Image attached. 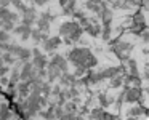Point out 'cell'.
Returning a JSON list of instances; mask_svg holds the SVG:
<instances>
[{"instance_id":"obj_1","label":"cell","mask_w":149,"mask_h":120,"mask_svg":"<svg viewBox=\"0 0 149 120\" xmlns=\"http://www.w3.org/2000/svg\"><path fill=\"white\" fill-rule=\"evenodd\" d=\"M69 62H72L74 66H82L88 71V69H93L96 67L98 64V59L93 53L90 51L88 48H74L69 51L68 55Z\"/></svg>"},{"instance_id":"obj_2","label":"cell","mask_w":149,"mask_h":120,"mask_svg":"<svg viewBox=\"0 0 149 120\" xmlns=\"http://www.w3.org/2000/svg\"><path fill=\"white\" fill-rule=\"evenodd\" d=\"M132 43H127V42H117L116 46L112 48V51L116 53L117 56H119V59H128V55L130 51H132Z\"/></svg>"},{"instance_id":"obj_3","label":"cell","mask_w":149,"mask_h":120,"mask_svg":"<svg viewBox=\"0 0 149 120\" xmlns=\"http://www.w3.org/2000/svg\"><path fill=\"white\" fill-rule=\"evenodd\" d=\"M63 43L61 40V35H56V37H48L47 40H43V50H45L47 53H52L55 51L56 48H58L59 45Z\"/></svg>"},{"instance_id":"obj_4","label":"cell","mask_w":149,"mask_h":120,"mask_svg":"<svg viewBox=\"0 0 149 120\" xmlns=\"http://www.w3.org/2000/svg\"><path fill=\"white\" fill-rule=\"evenodd\" d=\"M127 103L133 104V103H138L139 98H141V90L138 87H133V88H127L125 90V94H123Z\"/></svg>"},{"instance_id":"obj_5","label":"cell","mask_w":149,"mask_h":120,"mask_svg":"<svg viewBox=\"0 0 149 120\" xmlns=\"http://www.w3.org/2000/svg\"><path fill=\"white\" fill-rule=\"evenodd\" d=\"M79 26H80L79 21H68V23H63L61 26H59V35H61V37H68L69 34H71L72 31H75Z\"/></svg>"},{"instance_id":"obj_6","label":"cell","mask_w":149,"mask_h":120,"mask_svg":"<svg viewBox=\"0 0 149 120\" xmlns=\"http://www.w3.org/2000/svg\"><path fill=\"white\" fill-rule=\"evenodd\" d=\"M101 24H98V21L96 19H91L90 21V24H88L87 27H84V32H87L90 37H98L101 34Z\"/></svg>"},{"instance_id":"obj_7","label":"cell","mask_w":149,"mask_h":120,"mask_svg":"<svg viewBox=\"0 0 149 120\" xmlns=\"http://www.w3.org/2000/svg\"><path fill=\"white\" fill-rule=\"evenodd\" d=\"M32 71H34V64L32 61L27 59L23 64V67L19 69V80H29V77L32 75Z\"/></svg>"},{"instance_id":"obj_8","label":"cell","mask_w":149,"mask_h":120,"mask_svg":"<svg viewBox=\"0 0 149 120\" xmlns=\"http://www.w3.org/2000/svg\"><path fill=\"white\" fill-rule=\"evenodd\" d=\"M122 72H123V67L119 66V67H107V69H104V71H101L98 75H100V78L103 80V78H112L114 75L122 74Z\"/></svg>"},{"instance_id":"obj_9","label":"cell","mask_w":149,"mask_h":120,"mask_svg":"<svg viewBox=\"0 0 149 120\" xmlns=\"http://www.w3.org/2000/svg\"><path fill=\"white\" fill-rule=\"evenodd\" d=\"M32 64L36 69H45L47 64H48V59H47L45 55L40 51V53H37V55L32 56Z\"/></svg>"},{"instance_id":"obj_10","label":"cell","mask_w":149,"mask_h":120,"mask_svg":"<svg viewBox=\"0 0 149 120\" xmlns=\"http://www.w3.org/2000/svg\"><path fill=\"white\" fill-rule=\"evenodd\" d=\"M45 69H47V77H48V82H50V83H52V82H55V80H58L59 75L63 74V72L59 71L58 67H56V66L50 64V62L47 64V67H45Z\"/></svg>"},{"instance_id":"obj_11","label":"cell","mask_w":149,"mask_h":120,"mask_svg":"<svg viewBox=\"0 0 149 120\" xmlns=\"http://www.w3.org/2000/svg\"><path fill=\"white\" fill-rule=\"evenodd\" d=\"M50 64L56 66V67H58L61 72H68V66L69 64H68V61H66L61 55H55V56H53L52 61H50Z\"/></svg>"},{"instance_id":"obj_12","label":"cell","mask_w":149,"mask_h":120,"mask_svg":"<svg viewBox=\"0 0 149 120\" xmlns=\"http://www.w3.org/2000/svg\"><path fill=\"white\" fill-rule=\"evenodd\" d=\"M0 21H18V15L8 10V7H0Z\"/></svg>"},{"instance_id":"obj_13","label":"cell","mask_w":149,"mask_h":120,"mask_svg":"<svg viewBox=\"0 0 149 120\" xmlns=\"http://www.w3.org/2000/svg\"><path fill=\"white\" fill-rule=\"evenodd\" d=\"M16 88H18V91H19V96L21 98L29 96V93H31V83L27 80H21L19 83H16Z\"/></svg>"},{"instance_id":"obj_14","label":"cell","mask_w":149,"mask_h":120,"mask_svg":"<svg viewBox=\"0 0 149 120\" xmlns=\"http://www.w3.org/2000/svg\"><path fill=\"white\" fill-rule=\"evenodd\" d=\"M31 39H32L36 43H39V42H43V40L48 39V34H47V32H42L40 29H37V27H36V29L31 31Z\"/></svg>"},{"instance_id":"obj_15","label":"cell","mask_w":149,"mask_h":120,"mask_svg":"<svg viewBox=\"0 0 149 120\" xmlns=\"http://www.w3.org/2000/svg\"><path fill=\"white\" fill-rule=\"evenodd\" d=\"M90 119L93 120H107V112L103 109V107H96L90 112Z\"/></svg>"},{"instance_id":"obj_16","label":"cell","mask_w":149,"mask_h":120,"mask_svg":"<svg viewBox=\"0 0 149 120\" xmlns=\"http://www.w3.org/2000/svg\"><path fill=\"white\" fill-rule=\"evenodd\" d=\"M50 23H52V21H48V19H45V18H40V16H39V19H37V29H40L42 32H47V34H48V31H50Z\"/></svg>"},{"instance_id":"obj_17","label":"cell","mask_w":149,"mask_h":120,"mask_svg":"<svg viewBox=\"0 0 149 120\" xmlns=\"http://www.w3.org/2000/svg\"><path fill=\"white\" fill-rule=\"evenodd\" d=\"M11 117H13V114H11L10 107L5 104H0V120H8Z\"/></svg>"},{"instance_id":"obj_18","label":"cell","mask_w":149,"mask_h":120,"mask_svg":"<svg viewBox=\"0 0 149 120\" xmlns=\"http://www.w3.org/2000/svg\"><path fill=\"white\" fill-rule=\"evenodd\" d=\"M82 34H84V27H82V26H79L77 29H75V31H72V32L69 34L68 37L72 40V42H79V40L82 39Z\"/></svg>"},{"instance_id":"obj_19","label":"cell","mask_w":149,"mask_h":120,"mask_svg":"<svg viewBox=\"0 0 149 120\" xmlns=\"http://www.w3.org/2000/svg\"><path fill=\"white\" fill-rule=\"evenodd\" d=\"M123 85V75L122 74H117L111 78V87L112 88H120Z\"/></svg>"},{"instance_id":"obj_20","label":"cell","mask_w":149,"mask_h":120,"mask_svg":"<svg viewBox=\"0 0 149 120\" xmlns=\"http://www.w3.org/2000/svg\"><path fill=\"white\" fill-rule=\"evenodd\" d=\"M75 11V0H69L68 3L63 7V13L64 15H72Z\"/></svg>"},{"instance_id":"obj_21","label":"cell","mask_w":149,"mask_h":120,"mask_svg":"<svg viewBox=\"0 0 149 120\" xmlns=\"http://www.w3.org/2000/svg\"><path fill=\"white\" fill-rule=\"evenodd\" d=\"M141 114H146V107L143 106H136L130 110V119H135V117H139Z\"/></svg>"},{"instance_id":"obj_22","label":"cell","mask_w":149,"mask_h":120,"mask_svg":"<svg viewBox=\"0 0 149 120\" xmlns=\"http://www.w3.org/2000/svg\"><path fill=\"white\" fill-rule=\"evenodd\" d=\"M40 94L45 96V98H48L50 94H52V87H50V83L42 82V85H40Z\"/></svg>"},{"instance_id":"obj_23","label":"cell","mask_w":149,"mask_h":120,"mask_svg":"<svg viewBox=\"0 0 149 120\" xmlns=\"http://www.w3.org/2000/svg\"><path fill=\"white\" fill-rule=\"evenodd\" d=\"M75 110H77V104H75V101H66L64 103V112L74 114Z\"/></svg>"},{"instance_id":"obj_24","label":"cell","mask_w":149,"mask_h":120,"mask_svg":"<svg viewBox=\"0 0 149 120\" xmlns=\"http://www.w3.org/2000/svg\"><path fill=\"white\" fill-rule=\"evenodd\" d=\"M31 29H32V26H27V24H23V23H21L19 26L13 27V32L18 34V35H21L23 32H26V31H31Z\"/></svg>"},{"instance_id":"obj_25","label":"cell","mask_w":149,"mask_h":120,"mask_svg":"<svg viewBox=\"0 0 149 120\" xmlns=\"http://www.w3.org/2000/svg\"><path fill=\"white\" fill-rule=\"evenodd\" d=\"M13 21H0V29H3L7 31V32H10V31H13Z\"/></svg>"},{"instance_id":"obj_26","label":"cell","mask_w":149,"mask_h":120,"mask_svg":"<svg viewBox=\"0 0 149 120\" xmlns=\"http://www.w3.org/2000/svg\"><path fill=\"white\" fill-rule=\"evenodd\" d=\"M128 67H130V74L132 75H139L138 74V66H136L135 59H128Z\"/></svg>"},{"instance_id":"obj_27","label":"cell","mask_w":149,"mask_h":120,"mask_svg":"<svg viewBox=\"0 0 149 120\" xmlns=\"http://www.w3.org/2000/svg\"><path fill=\"white\" fill-rule=\"evenodd\" d=\"M2 59H3L5 62H8V64H13V62H15V56L11 55L10 51L5 53V55H2Z\"/></svg>"},{"instance_id":"obj_28","label":"cell","mask_w":149,"mask_h":120,"mask_svg":"<svg viewBox=\"0 0 149 120\" xmlns=\"http://www.w3.org/2000/svg\"><path fill=\"white\" fill-rule=\"evenodd\" d=\"M85 72H87V69H85V67H82V66H75V72H74L75 77H84Z\"/></svg>"},{"instance_id":"obj_29","label":"cell","mask_w":149,"mask_h":120,"mask_svg":"<svg viewBox=\"0 0 149 120\" xmlns=\"http://www.w3.org/2000/svg\"><path fill=\"white\" fill-rule=\"evenodd\" d=\"M8 40H10V34L7 31L0 29V42H8Z\"/></svg>"},{"instance_id":"obj_30","label":"cell","mask_w":149,"mask_h":120,"mask_svg":"<svg viewBox=\"0 0 149 120\" xmlns=\"http://www.w3.org/2000/svg\"><path fill=\"white\" fill-rule=\"evenodd\" d=\"M100 103H101V106H104V107H106V106H109V104L112 103V101H109V99H107V96H106V94H100Z\"/></svg>"},{"instance_id":"obj_31","label":"cell","mask_w":149,"mask_h":120,"mask_svg":"<svg viewBox=\"0 0 149 120\" xmlns=\"http://www.w3.org/2000/svg\"><path fill=\"white\" fill-rule=\"evenodd\" d=\"M69 94H71V98H77L79 96V91L75 90V87H69Z\"/></svg>"},{"instance_id":"obj_32","label":"cell","mask_w":149,"mask_h":120,"mask_svg":"<svg viewBox=\"0 0 149 120\" xmlns=\"http://www.w3.org/2000/svg\"><path fill=\"white\" fill-rule=\"evenodd\" d=\"M139 35H141L144 43H149V32H139Z\"/></svg>"},{"instance_id":"obj_33","label":"cell","mask_w":149,"mask_h":120,"mask_svg":"<svg viewBox=\"0 0 149 120\" xmlns=\"http://www.w3.org/2000/svg\"><path fill=\"white\" fill-rule=\"evenodd\" d=\"M59 91H61V87H59V85H56V87H53V90H52V94H55V96H58V94H59Z\"/></svg>"},{"instance_id":"obj_34","label":"cell","mask_w":149,"mask_h":120,"mask_svg":"<svg viewBox=\"0 0 149 120\" xmlns=\"http://www.w3.org/2000/svg\"><path fill=\"white\" fill-rule=\"evenodd\" d=\"M40 18H45V19H48V21H53V16L50 13H47V11H43V13L40 15Z\"/></svg>"},{"instance_id":"obj_35","label":"cell","mask_w":149,"mask_h":120,"mask_svg":"<svg viewBox=\"0 0 149 120\" xmlns=\"http://www.w3.org/2000/svg\"><path fill=\"white\" fill-rule=\"evenodd\" d=\"M11 5V0H0V7H8Z\"/></svg>"},{"instance_id":"obj_36","label":"cell","mask_w":149,"mask_h":120,"mask_svg":"<svg viewBox=\"0 0 149 120\" xmlns=\"http://www.w3.org/2000/svg\"><path fill=\"white\" fill-rule=\"evenodd\" d=\"M48 0H34V3L36 5H39V7H42V5H45Z\"/></svg>"},{"instance_id":"obj_37","label":"cell","mask_w":149,"mask_h":120,"mask_svg":"<svg viewBox=\"0 0 149 120\" xmlns=\"http://www.w3.org/2000/svg\"><path fill=\"white\" fill-rule=\"evenodd\" d=\"M8 82H10V80H8L7 77H3V75H2V78H0V83H2V85H8Z\"/></svg>"},{"instance_id":"obj_38","label":"cell","mask_w":149,"mask_h":120,"mask_svg":"<svg viewBox=\"0 0 149 120\" xmlns=\"http://www.w3.org/2000/svg\"><path fill=\"white\" fill-rule=\"evenodd\" d=\"M64 43H66V45H72L74 42H72V40L69 39V37H64Z\"/></svg>"},{"instance_id":"obj_39","label":"cell","mask_w":149,"mask_h":120,"mask_svg":"<svg viewBox=\"0 0 149 120\" xmlns=\"http://www.w3.org/2000/svg\"><path fill=\"white\" fill-rule=\"evenodd\" d=\"M68 2H69V0H59V5H61V7H64V5L68 3Z\"/></svg>"},{"instance_id":"obj_40","label":"cell","mask_w":149,"mask_h":120,"mask_svg":"<svg viewBox=\"0 0 149 120\" xmlns=\"http://www.w3.org/2000/svg\"><path fill=\"white\" fill-rule=\"evenodd\" d=\"M88 2H90V3H101L103 0H88Z\"/></svg>"},{"instance_id":"obj_41","label":"cell","mask_w":149,"mask_h":120,"mask_svg":"<svg viewBox=\"0 0 149 120\" xmlns=\"http://www.w3.org/2000/svg\"><path fill=\"white\" fill-rule=\"evenodd\" d=\"M141 3H143V5H146V7H148V5H149V0H141Z\"/></svg>"},{"instance_id":"obj_42","label":"cell","mask_w":149,"mask_h":120,"mask_svg":"<svg viewBox=\"0 0 149 120\" xmlns=\"http://www.w3.org/2000/svg\"><path fill=\"white\" fill-rule=\"evenodd\" d=\"M0 66H5V61L2 59V56H0Z\"/></svg>"}]
</instances>
